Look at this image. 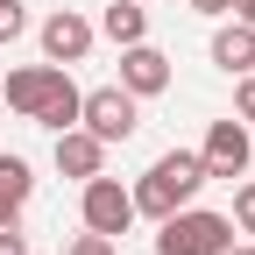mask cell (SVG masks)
Here are the masks:
<instances>
[{
	"instance_id": "cell-1",
	"label": "cell",
	"mask_w": 255,
	"mask_h": 255,
	"mask_svg": "<svg viewBox=\"0 0 255 255\" xmlns=\"http://www.w3.org/2000/svg\"><path fill=\"white\" fill-rule=\"evenodd\" d=\"M78 100L85 92L71 85V64H21V71H7V107L21 121L50 128V135L78 128Z\"/></svg>"
},
{
	"instance_id": "cell-2",
	"label": "cell",
	"mask_w": 255,
	"mask_h": 255,
	"mask_svg": "<svg viewBox=\"0 0 255 255\" xmlns=\"http://www.w3.org/2000/svg\"><path fill=\"white\" fill-rule=\"evenodd\" d=\"M199 184H206L199 149H163V156H156V163L142 170V184H135V213L170 220L177 206H191V199H199Z\"/></svg>"
},
{
	"instance_id": "cell-3",
	"label": "cell",
	"mask_w": 255,
	"mask_h": 255,
	"mask_svg": "<svg viewBox=\"0 0 255 255\" xmlns=\"http://www.w3.org/2000/svg\"><path fill=\"white\" fill-rule=\"evenodd\" d=\"M234 241V220L227 213H206V206H177L156 234V255H220Z\"/></svg>"
},
{
	"instance_id": "cell-4",
	"label": "cell",
	"mask_w": 255,
	"mask_h": 255,
	"mask_svg": "<svg viewBox=\"0 0 255 255\" xmlns=\"http://www.w3.org/2000/svg\"><path fill=\"white\" fill-rule=\"evenodd\" d=\"M78 128L114 149V142H128V135L142 128V100H135L128 85H92L85 100H78Z\"/></svg>"
},
{
	"instance_id": "cell-5",
	"label": "cell",
	"mask_w": 255,
	"mask_h": 255,
	"mask_svg": "<svg viewBox=\"0 0 255 255\" xmlns=\"http://www.w3.org/2000/svg\"><path fill=\"white\" fill-rule=\"evenodd\" d=\"M78 220H85L92 234H114V241H121L128 227H135V191H128L121 177H107V170L85 177V191H78Z\"/></svg>"
},
{
	"instance_id": "cell-6",
	"label": "cell",
	"mask_w": 255,
	"mask_h": 255,
	"mask_svg": "<svg viewBox=\"0 0 255 255\" xmlns=\"http://www.w3.org/2000/svg\"><path fill=\"white\" fill-rule=\"evenodd\" d=\"M248 156H255V142H248V121H213L206 128V149H199V163H206V177H241L248 170Z\"/></svg>"
},
{
	"instance_id": "cell-7",
	"label": "cell",
	"mask_w": 255,
	"mask_h": 255,
	"mask_svg": "<svg viewBox=\"0 0 255 255\" xmlns=\"http://www.w3.org/2000/svg\"><path fill=\"white\" fill-rule=\"evenodd\" d=\"M92 36H100V28H92L78 7H57V14L43 21V64H78V57L92 50Z\"/></svg>"
},
{
	"instance_id": "cell-8",
	"label": "cell",
	"mask_w": 255,
	"mask_h": 255,
	"mask_svg": "<svg viewBox=\"0 0 255 255\" xmlns=\"http://www.w3.org/2000/svg\"><path fill=\"white\" fill-rule=\"evenodd\" d=\"M121 85L135 92V100H156V92L170 85V57L156 50L149 36H142V43H128V50H121Z\"/></svg>"
},
{
	"instance_id": "cell-9",
	"label": "cell",
	"mask_w": 255,
	"mask_h": 255,
	"mask_svg": "<svg viewBox=\"0 0 255 255\" xmlns=\"http://www.w3.org/2000/svg\"><path fill=\"white\" fill-rule=\"evenodd\" d=\"M57 170H64V177H78V184H85V177H100V170H107V142H100V135H85V128H64V135H57Z\"/></svg>"
},
{
	"instance_id": "cell-10",
	"label": "cell",
	"mask_w": 255,
	"mask_h": 255,
	"mask_svg": "<svg viewBox=\"0 0 255 255\" xmlns=\"http://www.w3.org/2000/svg\"><path fill=\"white\" fill-rule=\"evenodd\" d=\"M213 64H220L227 78L255 71V28H248V21H227V28H213Z\"/></svg>"
},
{
	"instance_id": "cell-11",
	"label": "cell",
	"mask_w": 255,
	"mask_h": 255,
	"mask_svg": "<svg viewBox=\"0 0 255 255\" xmlns=\"http://www.w3.org/2000/svg\"><path fill=\"white\" fill-rule=\"evenodd\" d=\"M28 191H36V170H28L21 156H0V227H14V220H21Z\"/></svg>"
},
{
	"instance_id": "cell-12",
	"label": "cell",
	"mask_w": 255,
	"mask_h": 255,
	"mask_svg": "<svg viewBox=\"0 0 255 255\" xmlns=\"http://www.w3.org/2000/svg\"><path fill=\"white\" fill-rule=\"evenodd\" d=\"M92 28H100L107 43H121V50H128V43H142V36H149V7H142V0H114V7L92 21Z\"/></svg>"
},
{
	"instance_id": "cell-13",
	"label": "cell",
	"mask_w": 255,
	"mask_h": 255,
	"mask_svg": "<svg viewBox=\"0 0 255 255\" xmlns=\"http://www.w3.org/2000/svg\"><path fill=\"white\" fill-rule=\"evenodd\" d=\"M21 36H28V7H21V0H0V50L21 43Z\"/></svg>"
},
{
	"instance_id": "cell-14",
	"label": "cell",
	"mask_w": 255,
	"mask_h": 255,
	"mask_svg": "<svg viewBox=\"0 0 255 255\" xmlns=\"http://www.w3.org/2000/svg\"><path fill=\"white\" fill-rule=\"evenodd\" d=\"M64 255H121V241H114V234H92V227H85V234H71V248H64Z\"/></svg>"
},
{
	"instance_id": "cell-15",
	"label": "cell",
	"mask_w": 255,
	"mask_h": 255,
	"mask_svg": "<svg viewBox=\"0 0 255 255\" xmlns=\"http://www.w3.org/2000/svg\"><path fill=\"white\" fill-rule=\"evenodd\" d=\"M227 220H234V234H255V184L234 191V213H227Z\"/></svg>"
},
{
	"instance_id": "cell-16",
	"label": "cell",
	"mask_w": 255,
	"mask_h": 255,
	"mask_svg": "<svg viewBox=\"0 0 255 255\" xmlns=\"http://www.w3.org/2000/svg\"><path fill=\"white\" fill-rule=\"evenodd\" d=\"M234 121H255V71H241L234 85Z\"/></svg>"
},
{
	"instance_id": "cell-17",
	"label": "cell",
	"mask_w": 255,
	"mask_h": 255,
	"mask_svg": "<svg viewBox=\"0 0 255 255\" xmlns=\"http://www.w3.org/2000/svg\"><path fill=\"white\" fill-rule=\"evenodd\" d=\"M0 255H28V234H21V220H14V227H0Z\"/></svg>"
},
{
	"instance_id": "cell-18",
	"label": "cell",
	"mask_w": 255,
	"mask_h": 255,
	"mask_svg": "<svg viewBox=\"0 0 255 255\" xmlns=\"http://www.w3.org/2000/svg\"><path fill=\"white\" fill-rule=\"evenodd\" d=\"M191 14H234V0H191Z\"/></svg>"
},
{
	"instance_id": "cell-19",
	"label": "cell",
	"mask_w": 255,
	"mask_h": 255,
	"mask_svg": "<svg viewBox=\"0 0 255 255\" xmlns=\"http://www.w3.org/2000/svg\"><path fill=\"white\" fill-rule=\"evenodd\" d=\"M234 21H248V28H255V0H234Z\"/></svg>"
},
{
	"instance_id": "cell-20",
	"label": "cell",
	"mask_w": 255,
	"mask_h": 255,
	"mask_svg": "<svg viewBox=\"0 0 255 255\" xmlns=\"http://www.w3.org/2000/svg\"><path fill=\"white\" fill-rule=\"evenodd\" d=\"M220 255H255V248H241V241H227V248H220Z\"/></svg>"
},
{
	"instance_id": "cell-21",
	"label": "cell",
	"mask_w": 255,
	"mask_h": 255,
	"mask_svg": "<svg viewBox=\"0 0 255 255\" xmlns=\"http://www.w3.org/2000/svg\"><path fill=\"white\" fill-rule=\"evenodd\" d=\"M248 170H255V156H248Z\"/></svg>"
}]
</instances>
